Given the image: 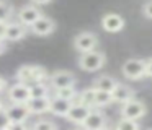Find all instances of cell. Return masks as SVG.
Masks as SVG:
<instances>
[{
  "instance_id": "6da1fadb",
  "label": "cell",
  "mask_w": 152,
  "mask_h": 130,
  "mask_svg": "<svg viewBox=\"0 0 152 130\" xmlns=\"http://www.w3.org/2000/svg\"><path fill=\"white\" fill-rule=\"evenodd\" d=\"M79 67L83 72H96L106 64V55L102 51H88V52H82L79 55V60H77Z\"/></svg>"
},
{
  "instance_id": "7a4b0ae2",
  "label": "cell",
  "mask_w": 152,
  "mask_h": 130,
  "mask_svg": "<svg viewBox=\"0 0 152 130\" xmlns=\"http://www.w3.org/2000/svg\"><path fill=\"white\" fill-rule=\"evenodd\" d=\"M147 114V106L144 101L141 99H132L126 101L121 104V117H128V119H134V120H141L145 117Z\"/></svg>"
},
{
  "instance_id": "3957f363",
  "label": "cell",
  "mask_w": 152,
  "mask_h": 130,
  "mask_svg": "<svg viewBox=\"0 0 152 130\" xmlns=\"http://www.w3.org/2000/svg\"><path fill=\"white\" fill-rule=\"evenodd\" d=\"M121 73L128 80H141L145 75V60L144 58H128L121 67Z\"/></svg>"
},
{
  "instance_id": "277c9868",
  "label": "cell",
  "mask_w": 152,
  "mask_h": 130,
  "mask_svg": "<svg viewBox=\"0 0 152 130\" xmlns=\"http://www.w3.org/2000/svg\"><path fill=\"white\" fill-rule=\"evenodd\" d=\"M74 47L77 52H88L98 47V36L92 31H82L74 38Z\"/></svg>"
},
{
  "instance_id": "5b68a950",
  "label": "cell",
  "mask_w": 152,
  "mask_h": 130,
  "mask_svg": "<svg viewBox=\"0 0 152 130\" xmlns=\"http://www.w3.org/2000/svg\"><path fill=\"white\" fill-rule=\"evenodd\" d=\"M7 98L10 103H28V99L31 98L30 84L17 81L15 84L7 88Z\"/></svg>"
},
{
  "instance_id": "8992f818",
  "label": "cell",
  "mask_w": 152,
  "mask_h": 130,
  "mask_svg": "<svg viewBox=\"0 0 152 130\" xmlns=\"http://www.w3.org/2000/svg\"><path fill=\"white\" fill-rule=\"evenodd\" d=\"M75 75L69 70H56L54 73L49 75V86L53 90H59V88L66 86H74L75 84Z\"/></svg>"
},
{
  "instance_id": "52a82bcc",
  "label": "cell",
  "mask_w": 152,
  "mask_h": 130,
  "mask_svg": "<svg viewBox=\"0 0 152 130\" xmlns=\"http://www.w3.org/2000/svg\"><path fill=\"white\" fill-rule=\"evenodd\" d=\"M41 16H43V12H41V8L38 5H34V3L21 6V8L18 10V13H17L18 21L23 23L25 26H31L38 18H41Z\"/></svg>"
},
{
  "instance_id": "ba28073f",
  "label": "cell",
  "mask_w": 152,
  "mask_h": 130,
  "mask_svg": "<svg viewBox=\"0 0 152 130\" xmlns=\"http://www.w3.org/2000/svg\"><path fill=\"white\" fill-rule=\"evenodd\" d=\"M93 107H88L85 104H80V103H72L69 112L66 114V120H69L70 124H75V125H82L83 120L87 119V116L90 114Z\"/></svg>"
},
{
  "instance_id": "9c48e42d",
  "label": "cell",
  "mask_w": 152,
  "mask_h": 130,
  "mask_svg": "<svg viewBox=\"0 0 152 130\" xmlns=\"http://www.w3.org/2000/svg\"><path fill=\"white\" fill-rule=\"evenodd\" d=\"M5 109L10 122H26L31 116L26 103H12L10 106H5Z\"/></svg>"
},
{
  "instance_id": "30bf717a",
  "label": "cell",
  "mask_w": 152,
  "mask_h": 130,
  "mask_svg": "<svg viewBox=\"0 0 152 130\" xmlns=\"http://www.w3.org/2000/svg\"><path fill=\"white\" fill-rule=\"evenodd\" d=\"M31 32L36 36H49L56 31V21H54L51 16L43 15L41 18H38L33 25L30 26Z\"/></svg>"
},
{
  "instance_id": "8fae6325",
  "label": "cell",
  "mask_w": 152,
  "mask_h": 130,
  "mask_svg": "<svg viewBox=\"0 0 152 130\" xmlns=\"http://www.w3.org/2000/svg\"><path fill=\"white\" fill-rule=\"evenodd\" d=\"M102 28L106 32H119L124 28V18L119 13H105L102 16Z\"/></svg>"
},
{
  "instance_id": "7c38bea8",
  "label": "cell",
  "mask_w": 152,
  "mask_h": 130,
  "mask_svg": "<svg viewBox=\"0 0 152 130\" xmlns=\"http://www.w3.org/2000/svg\"><path fill=\"white\" fill-rule=\"evenodd\" d=\"M105 125H106V116L102 110H98V107H93L82 124V127L87 130H100Z\"/></svg>"
},
{
  "instance_id": "4fadbf2b",
  "label": "cell",
  "mask_w": 152,
  "mask_h": 130,
  "mask_svg": "<svg viewBox=\"0 0 152 130\" xmlns=\"http://www.w3.org/2000/svg\"><path fill=\"white\" fill-rule=\"evenodd\" d=\"M26 28L23 23L20 21H15V23H7V29H5V34H4V39L5 41H10V42H15V41H21L25 39L26 36Z\"/></svg>"
},
{
  "instance_id": "5bb4252c",
  "label": "cell",
  "mask_w": 152,
  "mask_h": 130,
  "mask_svg": "<svg viewBox=\"0 0 152 130\" xmlns=\"http://www.w3.org/2000/svg\"><path fill=\"white\" fill-rule=\"evenodd\" d=\"M28 109H30L31 116L36 114H44V112H49V107H51V96H43V98H30L26 103Z\"/></svg>"
},
{
  "instance_id": "9a60e30c",
  "label": "cell",
  "mask_w": 152,
  "mask_h": 130,
  "mask_svg": "<svg viewBox=\"0 0 152 130\" xmlns=\"http://www.w3.org/2000/svg\"><path fill=\"white\" fill-rule=\"evenodd\" d=\"M72 103H74V101L66 99V98H61V96H56V94H54V98H51L49 112L54 114V116H59V117H66V114L69 112Z\"/></svg>"
},
{
  "instance_id": "2e32d148",
  "label": "cell",
  "mask_w": 152,
  "mask_h": 130,
  "mask_svg": "<svg viewBox=\"0 0 152 130\" xmlns=\"http://www.w3.org/2000/svg\"><path fill=\"white\" fill-rule=\"evenodd\" d=\"M111 96H113V103H126V101L132 99L134 98V90H132L131 86H128V84L124 83H119L115 86V90L111 91Z\"/></svg>"
},
{
  "instance_id": "e0dca14e",
  "label": "cell",
  "mask_w": 152,
  "mask_h": 130,
  "mask_svg": "<svg viewBox=\"0 0 152 130\" xmlns=\"http://www.w3.org/2000/svg\"><path fill=\"white\" fill-rule=\"evenodd\" d=\"M95 96H96V88L90 86V88H85V90L80 91L74 103H80V104H85L88 107H95Z\"/></svg>"
},
{
  "instance_id": "ac0fdd59",
  "label": "cell",
  "mask_w": 152,
  "mask_h": 130,
  "mask_svg": "<svg viewBox=\"0 0 152 130\" xmlns=\"http://www.w3.org/2000/svg\"><path fill=\"white\" fill-rule=\"evenodd\" d=\"M118 84V81L115 80L113 77H108V75H103V77H98L95 81H93V86L96 90H102V91H110L111 93L115 90V86Z\"/></svg>"
},
{
  "instance_id": "d6986e66",
  "label": "cell",
  "mask_w": 152,
  "mask_h": 130,
  "mask_svg": "<svg viewBox=\"0 0 152 130\" xmlns=\"http://www.w3.org/2000/svg\"><path fill=\"white\" fill-rule=\"evenodd\" d=\"M17 80L26 84L33 83V65H21L17 70Z\"/></svg>"
},
{
  "instance_id": "ffe728a7",
  "label": "cell",
  "mask_w": 152,
  "mask_h": 130,
  "mask_svg": "<svg viewBox=\"0 0 152 130\" xmlns=\"http://www.w3.org/2000/svg\"><path fill=\"white\" fill-rule=\"evenodd\" d=\"M31 90V98H43V96H49L51 88L46 84V81H38V83L30 84Z\"/></svg>"
},
{
  "instance_id": "44dd1931",
  "label": "cell",
  "mask_w": 152,
  "mask_h": 130,
  "mask_svg": "<svg viewBox=\"0 0 152 130\" xmlns=\"http://www.w3.org/2000/svg\"><path fill=\"white\" fill-rule=\"evenodd\" d=\"M115 127L118 130H137V129H141V124H139V120L128 119V117H121V119L115 124Z\"/></svg>"
},
{
  "instance_id": "7402d4cb",
  "label": "cell",
  "mask_w": 152,
  "mask_h": 130,
  "mask_svg": "<svg viewBox=\"0 0 152 130\" xmlns=\"http://www.w3.org/2000/svg\"><path fill=\"white\" fill-rule=\"evenodd\" d=\"M113 103V96L110 91H102L96 90V96H95V107H106Z\"/></svg>"
},
{
  "instance_id": "603a6c76",
  "label": "cell",
  "mask_w": 152,
  "mask_h": 130,
  "mask_svg": "<svg viewBox=\"0 0 152 130\" xmlns=\"http://www.w3.org/2000/svg\"><path fill=\"white\" fill-rule=\"evenodd\" d=\"M54 94H56V96H61V98H66V99H70V101H75V98L79 93H77L75 84H74V86H66V88L54 90Z\"/></svg>"
},
{
  "instance_id": "cb8c5ba5",
  "label": "cell",
  "mask_w": 152,
  "mask_h": 130,
  "mask_svg": "<svg viewBox=\"0 0 152 130\" xmlns=\"http://www.w3.org/2000/svg\"><path fill=\"white\" fill-rule=\"evenodd\" d=\"M33 129L34 130H54V129H57V124L48 119H39L33 124Z\"/></svg>"
},
{
  "instance_id": "d4e9b609",
  "label": "cell",
  "mask_w": 152,
  "mask_h": 130,
  "mask_svg": "<svg viewBox=\"0 0 152 130\" xmlns=\"http://www.w3.org/2000/svg\"><path fill=\"white\" fill-rule=\"evenodd\" d=\"M12 13H13V6L10 3L0 0V21H8Z\"/></svg>"
},
{
  "instance_id": "484cf974",
  "label": "cell",
  "mask_w": 152,
  "mask_h": 130,
  "mask_svg": "<svg viewBox=\"0 0 152 130\" xmlns=\"http://www.w3.org/2000/svg\"><path fill=\"white\" fill-rule=\"evenodd\" d=\"M10 125V119H8V114H7V109L4 107H0V130H5L8 129Z\"/></svg>"
},
{
  "instance_id": "4316f807",
  "label": "cell",
  "mask_w": 152,
  "mask_h": 130,
  "mask_svg": "<svg viewBox=\"0 0 152 130\" xmlns=\"http://www.w3.org/2000/svg\"><path fill=\"white\" fill-rule=\"evenodd\" d=\"M142 15L147 20H152V0H145L142 3Z\"/></svg>"
},
{
  "instance_id": "83f0119b",
  "label": "cell",
  "mask_w": 152,
  "mask_h": 130,
  "mask_svg": "<svg viewBox=\"0 0 152 130\" xmlns=\"http://www.w3.org/2000/svg\"><path fill=\"white\" fill-rule=\"evenodd\" d=\"M145 75L152 78V57L145 60Z\"/></svg>"
},
{
  "instance_id": "f1b7e54d",
  "label": "cell",
  "mask_w": 152,
  "mask_h": 130,
  "mask_svg": "<svg viewBox=\"0 0 152 130\" xmlns=\"http://www.w3.org/2000/svg\"><path fill=\"white\" fill-rule=\"evenodd\" d=\"M7 88H8L7 80H5L4 77H0V93H4V91H7Z\"/></svg>"
},
{
  "instance_id": "f546056e",
  "label": "cell",
  "mask_w": 152,
  "mask_h": 130,
  "mask_svg": "<svg viewBox=\"0 0 152 130\" xmlns=\"http://www.w3.org/2000/svg\"><path fill=\"white\" fill-rule=\"evenodd\" d=\"M53 0H31V3H34V5L38 6H43V5H48V3H51Z\"/></svg>"
},
{
  "instance_id": "4dcf8cb0",
  "label": "cell",
  "mask_w": 152,
  "mask_h": 130,
  "mask_svg": "<svg viewBox=\"0 0 152 130\" xmlns=\"http://www.w3.org/2000/svg\"><path fill=\"white\" fill-rule=\"evenodd\" d=\"M5 51H7V41L0 38V55L5 54Z\"/></svg>"
},
{
  "instance_id": "1f68e13d",
  "label": "cell",
  "mask_w": 152,
  "mask_h": 130,
  "mask_svg": "<svg viewBox=\"0 0 152 130\" xmlns=\"http://www.w3.org/2000/svg\"><path fill=\"white\" fill-rule=\"evenodd\" d=\"M7 23H8V21H0V38H2V39H4L5 29H7Z\"/></svg>"
},
{
  "instance_id": "d6a6232c",
  "label": "cell",
  "mask_w": 152,
  "mask_h": 130,
  "mask_svg": "<svg viewBox=\"0 0 152 130\" xmlns=\"http://www.w3.org/2000/svg\"><path fill=\"white\" fill-rule=\"evenodd\" d=\"M5 106V104H2V101H0V107H4Z\"/></svg>"
}]
</instances>
